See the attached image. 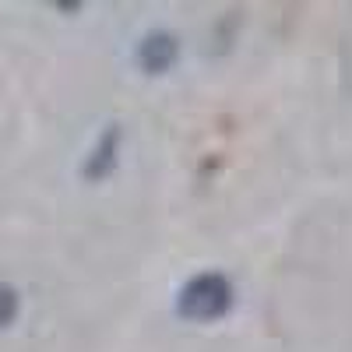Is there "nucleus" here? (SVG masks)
I'll return each instance as SVG.
<instances>
[{"mask_svg":"<svg viewBox=\"0 0 352 352\" xmlns=\"http://www.w3.org/2000/svg\"><path fill=\"white\" fill-rule=\"evenodd\" d=\"M229 303V285L219 278V275H201L194 278L187 289H184V300H180V310L187 317H197V320H208V317H219Z\"/></svg>","mask_w":352,"mask_h":352,"instance_id":"f257e3e1","label":"nucleus"}]
</instances>
